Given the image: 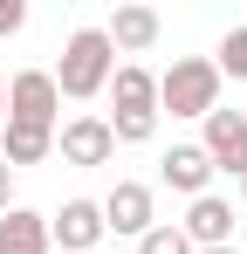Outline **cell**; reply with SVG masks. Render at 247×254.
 Listing matches in <instances>:
<instances>
[{"label":"cell","instance_id":"cell-1","mask_svg":"<svg viewBox=\"0 0 247 254\" xmlns=\"http://www.w3.org/2000/svg\"><path fill=\"white\" fill-rule=\"evenodd\" d=\"M103 89H110V103H117V110L103 117L110 137H117V144H144V137L158 130V76L137 69V62H124V69H110Z\"/></svg>","mask_w":247,"mask_h":254},{"label":"cell","instance_id":"cell-2","mask_svg":"<svg viewBox=\"0 0 247 254\" xmlns=\"http://www.w3.org/2000/svg\"><path fill=\"white\" fill-rule=\"evenodd\" d=\"M110 69H117V48H110V35L103 28H76L69 35V48H62V69H48L55 76V89L62 96H103V83H110Z\"/></svg>","mask_w":247,"mask_h":254},{"label":"cell","instance_id":"cell-3","mask_svg":"<svg viewBox=\"0 0 247 254\" xmlns=\"http://www.w3.org/2000/svg\"><path fill=\"white\" fill-rule=\"evenodd\" d=\"M158 110H172V117L220 110V69H213V55H179V62L165 69L158 76Z\"/></svg>","mask_w":247,"mask_h":254},{"label":"cell","instance_id":"cell-4","mask_svg":"<svg viewBox=\"0 0 247 254\" xmlns=\"http://www.w3.org/2000/svg\"><path fill=\"white\" fill-rule=\"evenodd\" d=\"M55 110H62V89L48 69H21L7 83V124H35V130H55Z\"/></svg>","mask_w":247,"mask_h":254},{"label":"cell","instance_id":"cell-5","mask_svg":"<svg viewBox=\"0 0 247 254\" xmlns=\"http://www.w3.org/2000/svg\"><path fill=\"white\" fill-rule=\"evenodd\" d=\"M199 124H206V144H199L206 165L247 179V117H241V110H206Z\"/></svg>","mask_w":247,"mask_h":254},{"label":"cell","instance_id":"cell-6","mask_svg":"<svg viewBox=\"0 0 247 254\" xmlns=\"http://www.w3.org/2000/svg\"><path fill=\"white\" fill-rule=\"evenodd\" d=\"M96 206H103V234H151V227H158L151 186H137V179H117L110 199H96Z\"/></svg>","mask_w":247,"mask_h":254},{"label":"cell","instance_id":"cell-7","mask_svg":"<svg viewBox=\"0 0 247 254\" xmlns=\"http://www.w3.org/2000/svg\"><path fill=\"white\" fill-rule=\"evenodd\" d=\"M96 241H103V206H96V199H62V213L48 220V248L89 254Z\"/></svg>","mask_w":247,"mask_h":254},{"label":"cell","instance_id":"cell-8","mask_svg":"<svg viewBox=\"0 0 247 254\" xmlns=\"http://www.w3.org/2000/svg\"><path fill=\"white\" fill-rule=\"evenodd\" d=\"M55 151H62V165H110L117 137H110L103 117H69V124L55 130Z\"/></svg>","mask_w":247,"mask_h":254},{"label":"cell","instance_id":"cell-9","mask_svg":"<svg viewBox=\"0 0 247 254\" xmlns=\"http://www.w3.org/2000/svg\"><path fill=\"white\" fill-rule=\"evenodd\" d=\"M179 234L192 241V254H199V248H234V206H227L220 192H199Z\"/></svg>","mask_w":247,"mask_h":254},{"label":"cell","instance_id":"cell-10","mask_svg":"<svg viewBox=\"0 0 247 254\" xmlns=\"http://www.w3.org/2000/svg\"><path fill=\"white\" fill-rule=\"evenodd\" d=\"M158 179L172 186V192H192V199H199L206 186H213V165H206L199 144H172V151L158 158Z\"/></svg>","mask_w":247,"mask_h":254},{"label":"cell","instance_id":"cell-11","mask_svg":"<svg viewBox=\"0 0 247 254\" xmlns=\"http://www.w3.org/2000/svg\"><path fill=\"white\" fill-rule=\"evenodd\" d=\"M0 254H48V213L7 206V220H0Z\"/></svg>","mask_w":247,"mask_h":254},{"label":"cell","instance_id":"cell-12","mask_svg":"<svg viewBox=\"0 0 247 254\" xmlns=\"http://www.w3.org/2000/svg\"><path fill=\"white\" fill-rule=\"evenodd\" d=\"M103 35H110V48H124V55H144V48L158 42V7H117Z\"/></svg>","mask_w":247,"mask_h":254},{"label":"cell","instance_id":"cell-13","mask_svg":"<svg viewBox=\"0 0 247 254\" xmlns=\"http://www.w3.org/2000/svg\"><path fill=\"white\" fill-rule=\"evenodd\" d=\"M55 151V130H35V124H7V151H0V165H41Z\"/></svg>","mask_w":247,"mask_h":254},{"label":"cell","instance_id":"cell-14","mask_svg":"<svg viewBox=\"0 0 247 254\" xmlns=\"http://www.w3.org/2000/svg\"><path fill=\"white\" fill-rule=\"evenodd\" d=\"M213 69L234 76V83H247V28H227V42H220V55H213Z\"/></svg>","mask_w":247,"mask_h":254},{"label":"cell","instance_id":"cell-15","mask_svg":"<svg viewBox=\"0 0 247 254\" xmlns=\"http://www.w3.org/2000/svg\"><path fill=\"white\" fill-rule=\"evenodd\" d=\"M137 254H192V241H185L172 220H158L151 234H137Z\"/></svg>","mask_w":247,"mask_h":254},{"label":"cell","instance_id":"cell-16","mask_svg":"<svg viewBox=\"0 0 247 254\" xmlns=\"http://www.w3.org/2000/svg\"><path fill=\"white\" fill-rule=\"evenodd\" d=\"M28 28V7L21 0H0V35H21Z\"/></svg>","mask_w":247,"mask_h":254},{"label":"cell","instance_id":"cell-17","mask_svg":"<svg viewBox=\"0 0 247 254\" xmlns=\"http://www.w3.org/2000/svg\"><path fill=\"white\" fill-rule=\"evenodd\" d=\"M7 206H14V172L0 165V213H7Z\"/></svg>","mask_w":247,"mask_h":254},{"label":"cell","instance_id":"cell-18","mask_svg":"<svg viewBox=\"0 0 247 254\" xmlns=\"http://www.w3.org/2000/svg\"><path fill=\"white\" fill-rule=\"evenodd\" d=\"M0 124H7V76H0Z\"/></svg>","mask_w":247,"mask_h":254},{"label":"cell","instance_id":"cell-19","mask_svg":"<svg viewBox=\"0 0 247 254\" xmlns=\"http://www.w3.org/2000/svg\"><path fill=\"white\" fill-rule=\"evenodd\" d=\"M199 254H234V248H199Z\"/></svg>","mask_w":247,"mask_h":254},{"label":"cell","instance_id":"cell-20","mask_svg":"<svg viewBox=\"0 0 247 254\" xmlns=\"http://www.w3.org/2000/svg\"><path fill=\"white\" fill-rule=\"evenodd\" d=\"M241 199H247V179H241Z\"/></svg>","mask_w":247,"mask_h":254}]
</instances>
